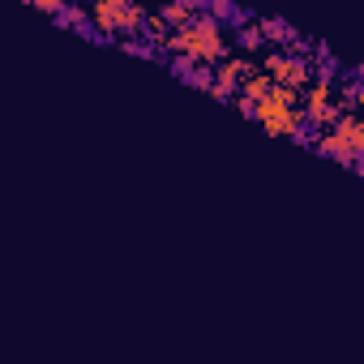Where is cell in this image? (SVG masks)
Masks as SVG:
<instances>
[{"label":"cell","mask_w":364,"mask_h":364,"mask_svg":"<svg viewBox=\"0 0 364 364\" xmlns=\"http://www.w3.org/2000/svg\"><path fill=\"white\" fill-rule=\"evenodd\" d=\"M228 48H232V35L223 31V22L198 14L189 26L171 31V35L163 39L159 52H167L171 60H189V65H206V69H215L219 60H228Z\"/></svg>","instance_id":"obj_1"},{"label":"cell","mask_w":364,"mask_h":364,"mask_svg":"<svg viewBox=\"0 0 364 364\" xmlns=\"http://www.w3.org/2000/svg\"><path fill=\"white\" fill-rule=\"evenodd\" d=\"M313 146H317L321 154L347 163L351 171H360V159H364V124H360V116H355V112H343L326 133H317Z\"/></svg>","instance_id":"obj_3"},{"label":"cell","mask_w":364,"mask_h":364,"mask_svg":"<svg viewBox=\"0 0 364 364\" xmlns=\"http://www.w3.org/2000/svg\"><path fill=\"white\" fill-rule=\"evenodd\" d=\"M86 22L99 35H124V39H133V35L146 31V9L141 5H129V0H99V5H90Z\"/></svg>","instance_id":"obj_4"},{"label":"cell","mask_w":364,"mask_h":364,"mask_svg":"<svg viewBox=\"0 0 364 364\" xmlns=\"http://www.w3.org/2000/svg\"><path fill=\"white\" fill-rule=\"evenodd\" d=\"M257 65H249L245 56H228V60H219L215 65V77H210V95L219 99V103H232L236 95H240V82L253 73Z\"/></svg>","instance_id":"obj_7"},{"label":"cell","mask_w":364,"mask_h":364,"mask_svg":"<svg viewBox=\"0 0 364 364\" xmlns=\"http://www.w3.org/2000/svg\"><path fill=\"white\" fill-rule=\"evenodd\" d=\"M240 43H245V48H257V43H262L257 26H245V31H240Z\"/></svg>","instance_id":"obj_10"},{"label":"cell","mask_w":364,"mask_h":364,"mask_svg":"<svg viewBox=\"0 0 364 364\" xmlns=\"http://www.w3.org/2000/svg\"><path fill=\"white\" fill-rule=\"evenodd\" d=\"M300 116H304L309 133H313V129L326 133V129L343 116V107H338V90H334L330 77H313V82L300 90Z\"/></svg>","instance_id":"obj_5"},{"label":"cell","mask_w":364,"mask_h":364,"mask_svg":"<svg viewBox=\"0 0 364 364\" xmlns=\"http://www.w3.org/2000/svg\"><path fill=\"white\" fill-rule=\"evenodd\" d=\"M262 73L283 86V90H304L313 82V60L300 56V52H266L262 56Z\"/></svg>","instance_id":"obj_6"},{"label":"cell","mask_w":364,"mask_h":364,"mask_svg":"<svg viewBox=\"0 0 364 364\" xmlns=\"http://www.w3.org/2000/svg\"><path fill=\"white\" fill-rule=\"evenodd\" d=\"M35 9L52 14V18H60V14H65V5H60V0H35Z\"/></svg>","instance_id":"obj_9"},{"label":"cell","mask_w":364,"mask_h":364,"mask_svg":"<svg viewBox=\"0 0 364 364\" xmlns=\"http://www.w3.org/2000/svg\"><path fill=\"white\" fill-rule=\"evenodd\" d=\"M198 14H202L198 5H163V9H159L154 18H159V22H163L167 31H180V26H189V22H193Z\"/></svg>","instance_id":"obj_8"},{"label":"cell","mask_w":364,"mask_h":364,"mask_svg":"<svg viewBox=\"0 0 364 364\" xmlns=\"http://www.w3.org/2000/svg\"><path fill=\"white\" fill-rule=\"evenodd\" d=\"M249 116H253L266 133H274V137H296V141H309V137H313L309 124H304V116H300V90H283V86L270 82V90L253 103Z\"/></svg>","instance_id":"obj_2"}]
</instances>
